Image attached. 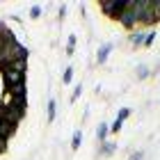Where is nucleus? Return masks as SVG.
Returning <instances> with one entry per match:
<instances>
[{"mask_svg":"<svg viewBox=\"0 0 160 160\" xmlns=\"http://www.w3.org/2000/svg\"><path fill=\"white\" fill-rule=\"evenodd\" d=\"M41 16V5H34L30 9V18H39Z\"/></svg>","mask_w":160,"mask_h":160,"instance_id":"17","label":"nucleus"},{"mask_svg":"<svg viewBox=\"0 0 160 160\" xmlns=\"http://www.w3.org/2000/svg\"><path fill=\"white\" fill-rule=\"evenodd\" d=\"M121 25L126 28V30H135L137 25H140V18H137V2L135 0H126V9L121 12Z\"/></svg>","mask_w":160,"mask_h":160,"instance_id":"1","label":"nucleus"},{"mask_svg":"<svg viewBox=\"0 0 160 160\" xmlns=\"http://www.w3.org/2000/svg\"><path fill=\"white\" fill-rule=\"evenodd\" d=\"M112 48H114V43H112V41H105L103 46L98 48V53H96V62H98V64H105L108 57H110V50H112Z\"/></svg>","mask_w":160,"mask_h":160,"instance_id":"5","label":"nucleus"},{"mask_svg":"<svg viewBox=\"0 0 160 160\" xmlns=\"http://www.w3.org/2000/svg\"><path fill=\"white\" fill-rule=\"evenodd\" d=\"M144 39H147V32H133L130 34V43H133L135 48H140V46H144Z\"/></svg>","mask_w":160,"mask_h":160,"instance_id":"7","label":"nucleus"},{"mask_svg":"<svg viewBox=\"0 0 160 160\" xmlns=\"http://www.w3.org/2000/svg\"><path fill=\"white\" fill-rule=\"evenodd\" d=\"M98 7H101V12H103L105 16H110V18H114V21H119L121 12L126 9V0H101Z\"/></svg>","mask_w":160,"mask_h":160,"instance_id":"2","label":"nucleus"},{"mask_svg":"<svg viewBox=\"0 0 160 160\" xmlns=\"http://www.w3.org/2000/svg\"><path fill=\"white\" fill-rule=\"evenodd\" d=\"M80 144H82V130H76L73 137H71V149L78 151V149H80Z\"/></svg>","mask_w":160,"mask_h":160,"instance_id":"11","label":"nucleus"},{"mask_svg":"<svg viewBox=\"0 0 160 160\" xmlns=\"http://www.w3.org/2000/svg\"><path fill=\"white\" fill-rule=\"evenodd\" d=\"M128 117H130V108H121V110L117 112V119L119 121H126Z\"/></svg>","mask_w":160,"mask_h":160,"instance_id":"16","label":"nucleus"},{"mask_svg":"<svg viewBox=\"0 0 160 160\" xmlns=\"http://www.w3.org/2000/svg\"><path fill=\"white\" fill-rule=\"evenodd\" d=\"M142 156H144L142 151H137V153H133V158H130V160H142Z\"/></svg>","mask_w":160,"mask_h":160,"instance_id":"20","label":"nucleus"},{"mask_svg":"<svg viewBox=\"0 0 160 160\" xmlns=\"http://www.w3.org/2000/svg\"><path fill=\"white\" fill-rule=\"evenodd\" d=\"M108 135H110V126H108V123H101L96 128V140L103 144V142H108Z\"/></svg>","mask_w":160,"mask_h":160,"instance_id":"6","label":"nucleus"},{"mask_svg":"<svg viewBox=\"0 0 160 160\" xmlns=\"http://www.w3.org/2000/svg\"><path fill=\"white\" fill-rule=\"evenodd\" d=\"M16 126L18 123H14L12 119H7V117L0 114V137H2V140H9L14 135V130H16Z\"/></svg>","mask_w":160,"mask_h":160,"instance_id":"4","label":"nucleus"},{"mask_svg":"<svg viewBox=\"0 0 160 160\" xmlns=\"http://www.w3.org/2000/svg\"><path fill=\"white\" fill-rule=\"evenodd\" d=\"M117 151V142H103L101 144V153L103 156H112Z\"/></svg>","mask_w":160,"mask_h":160,"instance_id":"9","label":"nucleus"},{"mask_svg":"<svg viewBox=\"0 0 160 160\" xmlns=\"http://www.w3.org/2000/svg\"><path fill=\"white\" fill-rule=\"evenodd\" d=\"M2 82H5V89H14V87L25 82V73H18V71L7 69V71H2Z\"/></svg>","mask_w":160,"mask_h":160,"instance_id":"3","label":"nucleus"},{"mask_svg":"<svg viewBox=\"0 0 160 160\" xmlns=\"http://www.w3.org/2000/svg\"><path fill=\"white\" fill-rule=\"evenodd\" d=\"M82 89H85L82 85H76V87H73V94H71V103H76V101L80 98V94H82Z\"/></svg>","mask_w":160,"mask_h":160,"instance_id":"14","label":"nucleus"},{"mask_svg":"<svg viewBox=\"0 0 160 160\" xmlns=\"http://www.w3.org/2000/svg\"><path fill=\"white\" fill-rule=\"evenodd\" d=\"M55 110H57V103H55V98H48V110H46L48 123H50V121H55Z\"/></svg>","mask_w":160,"mask_h":160,"instance_id":"10","label":"nucleus"},{"mask_svg":"<svg viewBox=\"0 0 160 160\" xmlns=\"http://www.w3.org/2000/svg\"><path fill=\"white\" fill-rule=\"evenodd\" d=\"M67 48H76V37H73V34L69 37V46H67Z\"/></svg>","mask_w":160,"mask_h":160,"instance_id":"19","label":"nucleus"},{"mask_svg":"<svg viewBox=\"0 0 160 160\" xmlns=\"http://www.w3.org/2000/svg\"><path fill=\"white\" fill-rule=\"evenodd\" d=\"M156 34H158L156 30H149V32H147V39H144V46H147V48H149V46H151V43H153V41H156Z\"/></svg>","mask_w":160,"mask_h":160,"instance_id":"15","label":"nucleus"},{"mask_svg":"<svg viewBox=\"0 0 160 160\" xmlns=\"http://www.w3.org/2000/svg\"><path fill=\"white\" fill-rule=\"evenodd\" d=\"M71 80H73V67H67V69H64V73H62V82L69 85Z\"/></svg>","mask_w":160,"mask_h":160,"instance_id":"12","label":"nucleus"},{"mask_svg":"<svg viewBox=\"0 0 160 160\" xmlns=\"http://www.w3.org/2000/svg\"><path fill=\"white\" fill-rule=\"evenodd\" d=\"M121 126H123V121H119V119H114V123L110 126V133H119V130H121Z\"/></svg>","mask_w":160,"mask_h":160,"instance_id":"18","label":"nucleus"},{"mask_svg":"<svg viewBox=\"0 0 160 160\" xmlns=\"http://www.w3.org/2000/svg\"><path fill=\"white\" fill-rule=\"evenodd\" d=\"M9 69L12 71H18V73H25V71H28V60H12Z\"/></svg>","mask_w":160,"mask_h":160,"instance_id":"8","label":"nucleus"},{"mask_svg":"<svg viewBox=\"0 0 160 160\" xmlns=\"http://www.w3.org/2000/svg\"><path fill=\"white\" fill-rule=\"evenodd\" d=\"M149 76H151L149 67H144V64H140V67H137V78H140V80H147Z\"/></svg>","mask_w":160,"mask_h":160,"instance_id":"13","label":"nucleus"}]
</instances>
